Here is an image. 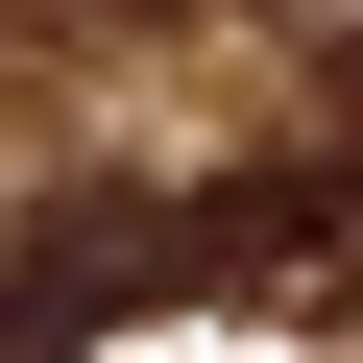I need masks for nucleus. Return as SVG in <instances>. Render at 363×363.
<instances>
[{"mask_svg": "<svg viewBox=\"0 0 363 363\" xmlns=\"http://www.w3.org/2000/svg\"><path fill=\"white\" fill-rule=\"evenodd\" d=\"M169 218H194L218 315H363V145H267V169H218Z\"/></svg>", "mask_w": 363, "mask_h": 363, "instance_id": "2", "label": "nucleus"}, {"mask_svg": "<svg viewBox=\"0 0 363 363\" xmlns=\"http://www.w3.org/2000/svg\"><path fill=\"white\" fill-rule=\"evenodd\" d=\"M315 73H363V0H315Z\"/></svg>", "mask_w": 363, "mask_h": 363, "instance_id": "3", "label": "nucleus"}, {"mask_svg": "<svg viewBox=\"0 0 363 363\" xmlns=\"http://www.w3.org/2000/svg\"><path fill=\"white\" fill-rule=\"evenodd\" d=\"M121 315H194V218L169 194H49L0 242V363H97Z\"/></svg>", "mask_w": 363, "mask_h": 363, "instance_id": "1", "label": "nucleus"}]
</instances>
